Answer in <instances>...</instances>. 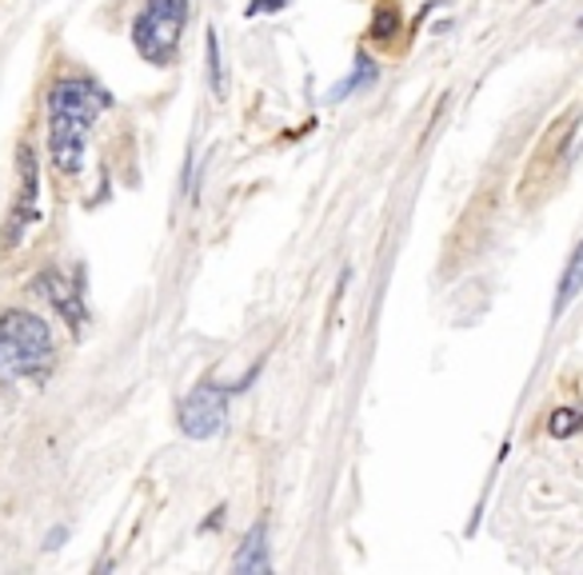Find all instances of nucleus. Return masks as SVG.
Returning a JSON list of instances; mask_svg holds the SVG:
<instances>
[{
    "mask_svg": "<svg viewBox=\"0 0 583 575\" xmlns=\"http://www.w3.org/2000/svg\"><path fill=\"white\" fill-rule=\"evenodd\" d=\"M392 33H400V4L396 0H380V9L372 16V36L375 41H388Z\"/></svg>",
    "mask_w": 583,
    "mask_h": 575,
    "instance_id": "10",
    "label": "nucleus"
},
{
    "mask_svg": "<svg viewBox=\"0 0 583 575\" xmlns=\"http://www.w3.org/2000/svg\"><path fill=\"white\" fill-rule=\"evenodd\" d=\"M292 0H253L248 9H244V16H265V12H280V9H288Z\"/></svg>",
    "mask_w": 583,
    "mask_h": 575,
    "instance_id": "13",
    "label": "nucleus"
},
{
    "mask_svg": "<svg viewBox=\"0 0 583 575\" xmlns=\"http://www.w3.org/2000/svg\"><path fill=\"white\" fill-rule=\"evenodd\" d=\"M36 292H41V296L60 312V320H68L72 332L85 328L89 312H85V288H80V277L68 280L65 272H56L53 268V272H41V277H36Z\"/></svg>",
    "mask_w": 583,
    "mask_h": 575,
    "instance_id": "6",
    "label": "nucleus"
},
{
    "mask_svg": "<svg viewBox=\"0 0 583 575\" xmlns=\"http://www.w3.org/2000/svg\"><path fill=\"white\" fill-rule=\"evenodd\" d=\"M209 80H212V92L216 97H224V65H221V48H216V33L209 29Z\"/></svg>",
    "mask_w": 583,
    "mask_h": 575,
    "instance_id": "12",
    "label": "nucleus"
},
{
    "mask_svg": "<svg viewBox=\"0 0 583 575\" xmlns=\"http://www.w3.org/2000/svg\"><path fill=\"white\" fill-rule=\"evenodd\" d=\"M580 29H583V21H580Z\"/></svg>",
    "mask_w": 583,
    "mask_h": 575,
    "instance_id": "14",
    "label": "nucleus"
},
{
    "mask_svg": "<svg viewBox=\"0 0 583 575\" xmlns=\"http://www.w3.org/2000/svg\"><path fill=\"white\" fill-rule=\"evenodd\" d=\"M228 399H232L228 387L212 384V380L192 387L188 399L180 404V428H184V436H192V440H212V436L224 428V420H228Z\"/></svg>",
    "mask_w": 583,
    "mask_h": 575,
    "instance_id": "5",
    "label": "nucleus"
},
{
    "mask_svg": "<svg viewBox=\"0 0 583 575\" xmlns=\"http://www.w3.org/2000/svg\"><path fill=\"white\" fill-rule=\"evenodd\" d=\"M53 328L21 308L0 312V384L41 380L53 368Z\"/></svg>",
    "mask_w": 583,
    "mask_h": 575,
    "instance_id": "2",
    "label": "nucleus"
},
{
    "mask_svg": "<svg viewBox=\"0 0 583 575\" xmlns=\"http://www.w3.org/2000/svg\"><path fill=\"white\" fill-rule=\"evenodd\" d=\"M548 431H551V436H556V440H568V436L583 431V411H580V408H560V411H551Z\"/></svg>",
    "mask_w": 583,
    "mask_h": 575,
    "instance_id": "11",
    "label": "nucleus"
},
{
    "mask_svg": "<svg viewBox=\"0 0 583 575\" xmlns=\"http://www.w3.org/2000/svg\"><path fill=\"white\" fill-rule=\"evenodd\" d=\"M36 208H41V165H36L33 144L16 148V192H12V208L0 228V252H16L36 224Z\"/></svg>",
    "mask_w": 583,
    "mask_h": 575,
    "instance_id": "4",
    "label": "nucleus"
},
{
    "mask_svg": "<svg viewBox=\"0 0 583 575\" xmlns=\"http://www.w3.org/2000/svg\"><path fill=\"white\" fill-rule=\"evenodd\" d=\"M583 292V240L580 248L572 252V260H568V268H563V277H560V288H556V304H551V312L556 316H563L568 312V304H572L575 296Z\"/></svg>",
    "mask_w": 583,
    "mask_h": 575,
    "instance_id": "9",
    "label": "nucleus"
},
{
    "mask_svg": "<svg viewBox=\"0 0 583 575\" xmlns=\"http://www.w3.org/2000/svg\"><path fill=\"white\" fill-rule=\"evenodd\" d=\"M375 80H380V65H375L372 56L368 53H356V65H352V72L336 84V89L328 92V100H348V97H356L360 89H372Z\"/></svg>",
    "mask_w": 583,
    "mask_h": 575,
    "instance_id": "8",
    "label": "nucleus"
},
{
    "mask_svg": "<svg viewBox=\"0 0 583 575\" xmlns=\"http://www.w3.org/2000/svg\"><path fill=\"white\" fill-rule=\"evenodd\" d=\"M188 21V0H148L133 21V45L144 60L168 65L180 45V29Z\"/></svg>",
    "mask_w": 583,
    "mask_h": 575,
    "instance_id": "3",
    "label": "nucleus"
},
{
    "mask_svg": "<svg viewBox=\"0 0 583 575\" xmlns=\"http://www.w3.org/2000/svg\"><path fill=\"white\" fill-rule=\"evenodd\" d=\"M232 567H236V572H268V567H272V560H268V528H265V520H260L253 531H248V535H244L240 552H236Z\"/></svg>",
    "mask_w": 583,
    "mask_h": 575,
    "instance_id": "7",
    "label": "nucleus"
},
{
    "mask_svg": "<svg viewBox=\"0 0 583 575\" xmlns=\"http://www.w3.org/2000/svg\"><path fill=\"white\" fill-rule=\"evenodd\" d=\"M112 97L89 77H60L45 97L48 116V160L56 177H77L85 168V144H89L92 124L109 109Z\"/></svg>",
    "mask_w": 583,
    "mask_h": 575,
    "instance_id": "1",
    "label": "nucleus"
}]
</instances>
